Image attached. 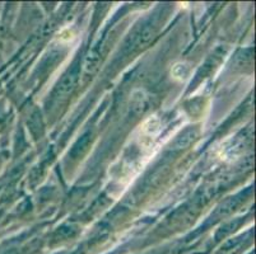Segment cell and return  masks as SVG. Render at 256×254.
<instances>
[]
</instances>
